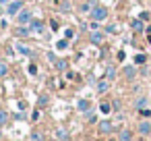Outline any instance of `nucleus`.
<instances>
[{
	"instance_id": "f704fd0d",
	"label": "nucleus",
	"mask_w": 151,
	"mask_h": 141,
	"mask_svg": "<svg viewBox=\"0 0 151 141\" xmlns=\"http://www.w3.org/2000/svg\"><path fill=\"white\" fill-rule=\"evenodd\" d=\"M124 58H126V54H124V52L120 50V52H118V60H124Z\"/></svg>"
},
{
	"instance_id": "0eeeda50",
	"label": "nucleus",
	"mask_w": 151,
	"mask_h": 141,
	"mask_svg": "<svg viewBox=\"0 0 151 141\" xmlns=\"http://www.w3.org/2000/svg\"><path fill=\"white\" fill-rule=\"evenodd\" d=\"M89 42H91V44H95V46L104 44V33H101V31H91V35H89Z\"/></svg>"
},
{
	"instance_id": "c85d7f7f",
	"label": "nucleus",
	"mask_w": 151,
	"mask_h": 141,
	"mask_svg": "<svg viewBox=\"0 0 151 141\" xmlns=\"http://www.w3.org/2000/svg\"><path fill=\"white\" fill-rule=\"evenodd\" d=\"M89 31H99V21H93L89 25Z\"/></svg>"
},
{
	"instance_id": "9d476101",
	"label": "nucleus",
	"mask_w": 151,
	"mask_h": 141,
	"mask_svg": "<svg viewBox=\"0 0 151 141\" xmlns=\"http://www.w3.org/2000/svg\"><path fill=\"white\" fill-rule=\"evenodd\" d=\"M29 29H31V31H35V33H40V31H44V21H37V19H31V23H29Z\"/></svg>"
},
{
	"instance_id": "2eb2a0df",
	"label": "nucleus",
	"mask_w": 151,
	"mask_h": 141,
	"mask_svg": "<svg viewBox=\"0 0 151 141\" xmlns=\"http://www.w3.org/2000/svg\"><path fill=\"white\" fill-rule=\"evenodd\" d=\"M147 104H149V98H147V95H141V98H137L134 108H137V110H141V108H147Z\"/></svg>"
},
{
	"instance_id": "393cba45",
	"label": "nucleus",
	"mask_w": 151,
	"mask_h": 141,
	"mask_svg": "<svg viewBox=\"0 0 151 141\" xmlns=\"http://www.w3.org/2000/svg\"><path fill=\"white\" fill-rule=\"evenodd\" d=\"M6 122H9V112L0 110V124H6Z\"/></svg>"
},
{
	"instance_id": "c756f323",
	"label": "nucleus",
	"mask_w": 151,
	"mask_h": 141,
	"mask_svg": "<svg viewBox=\"0 0 151 141\" xmlns=\"http://www.w3.org/2000/svg\"><path fill=\"white\" fill-rule=\"evenodd\" d=\"M116 31H118V27H116V25H114V23H112V25H108V27H106V33H116Z\"/></svg>"
},
{
	"instance_id": "cd10ccee",
	"label": "nucleus",
	"mask_w": 151,
	"mask_h": 141,
	"mask_svg": "<svg viewBox=\"0 0 151 141\" xmlns=\"http://www.w3.org/2000/svg\"><path fill=\"white\" fill-rule=\"evenodd\" d=\"M66 79H70V81H79L77 73H73V71H66Z\"/></svg>"
},
{
	"instance_id": "bb28decb",
	"label": "nucleus",
	"mask_w": 151,
	"mask_h": 141,
	"mask_svg": "<svg viewBox=\"0 0 151 141\" xmlns=\"http://www.w3.org/2000/svg\"><path fill=\"white\" fill-rule=\"evenodd\" d=\"M9 73V67H6V62H0V77H4Z\"/></svg>"
},
{
	"instance_id": "58836bf2",
	"label": "nucleus",
	"mask_w": 151,
	"mask_h": 141,
	"mask_svg": "<svg viewBox=\"0 0 151 141\" xmlns=\"http://www.w3.org/2000/svg\"><path fill=\"white\" fill-rule=\"evenodd\" d=\"M0 137H2V131H0Z\"/></svg>"
},
{
	"instance_id": "20e7f679",
	"label": "nucleus",
	"mask_w": 151,
	"mask_h": 141,
	"mask_svg": "<svg viewBox=\"0 0 151 141\" xmlns=\"http://www.w3.org/2000/svg\"><path fill=\"white\" fill-rule=\"evenodd\" d=\"M137 133L143 135V137L151 135V120H149V118H147V120H141V122L137 124Z\"/></svg>"
},
{
	"instance_id": "f257e3e1",
	"label": "nucleus",
	"mask_w": 151,
	"mask_h": 141,
	"mask_svg": "<svg viewBox=\"0 0 151 141\" xmlns=\"http://www.w3.org/2000/svg\"><path fill=\"white\" fill-rule=\"evenodd\" d=\"M89 17H91L93 21H99V23H101V21H106V19H108V9L97 4V7H93V11L89 13Z\"/></svg>"
},
{
	"instance_id": "aec40b11",
	"label": "nucleus",
	"mask_w": 151,
	"mask_h": 141,
	"mask_svg": "<svg viewBox=\"0 0 151 141\" xmlns=\"http://www.w3.org/2000/svg\"><path fill=\"white\" fill-rule=\"evenodd\" d=\"M99 112H101V114H110V112H112V104L101 102V104H99Z\"/></svg>"
},
{
	"instance_id": "f3484780",
	"label": "nucleus",
	"mask_w": 151,
	"mask_h": 141,
	"mask_svg": "<svg viewBox=\"0 0 151 141\" xmlns=\"http://www.w3.org/2000/svg\"><path fill=\"white\" fill-rule=\"evenodd\" d=\"M130 27H132L134 31H145V25H143V21H141V19H134V21H130Z\"/></svg>"
},
{
	"instance_id": "7c9ffc66",
	"label": "nucleus",
	"mask_w": 151,
	"mask_h": 141,
	"mask_svg": "<svg viewBox=\"0 0 151 141\" xmlns=\"http://www.w3.org/2000/svg\"><path fill=\"white\" fill-rule=\"evenodd\" d=\"M149 17H151V15H149V11H143L139 19H141V21H149Z\"/></svg>"
},
{
	"instance_id": "e433bc0d",
	"label": "nucleus",
	"mask_w": 151,
	"mask_h": 141,
	"mask_svg": "<svg viewBox=\"0 0 151 141\" xmlns=\"http://www.w3.org/2000/svg\"><path fill=\"white\" fill-rule=\"evenodd\" d=\"M110 141H118V139H110Z\"/></svg>"
},
{
	"instance_id": "2f4dec72",
	"label": "nucleus",
	"mask_w": 151,
	"mask_h": 141,
	"mask_svg": "<svg viewBox=\"0 0 151 141\" xmlns=\"http://www.w3.org/2000/svg\"><path fill=\"white\" fill-rule=\"evenodd\" d=\"M50 27H52V31H58V21L52 19V21H50Z\"/></svg>"
},
{
	"instance_id": "a211bd4d",
	"label": "nucleus",
	"mask_w": 151,
	"mask_h": 141,
	"mask_svg": "<svg viewBox=\"0 0 151 141\" xmlns=\"http://www.w3.org/2000/svg\"><path fill=\"white\" fill-rule=\"evenodd\" d=\"M17 50H19L23 56H33V50H29L25 44H17Z\"/></svg>"
},
{
	"instance_id": "4c0bfd02",
	"label": "nucleus",
	"mask_w": 151,
	"mask_h": 141,
	"mask_svg": "<svg viewBox=\"0 0 151 141\" xmlns=\"http://www.w3.org/2000/svg\"><path fill=\"white\" fill-rule=\"evenodd\" d=\"M0 11H2V4H0Z\"/></svg>"
},
{
	"instance_id": "412c9836",
	"label": "nucleus",
	"mask_w": 151,
	"mask_h": 141,
	"mask_svg": "<svg viewBox=\"0 0 151 141\" xmlns=\"http://www.w3.org/2000/svg\"><path fill=\"white\" fill-rule=\"evenodd\" d=\"M66 48H68V40H66V38L56 42V50H66Z\"/></svg>"
},
{
	"instance_id": "6ab92c4d",
	"label": "nucleus",
	"mask_w": 151,
	"mask_h": 141,
	"mask_svg": "<svg viewBox=\"0 0 151 141\" xmlns=\"http://www.w3.org/2000/svg\"><path fill=\"white\" fill-rule=\"evenodd\" d=\"M106 79H108V81H114V79H116V69H114V67H108V69H106Z\"/></svg>"
},
{
	"instance_id": "c9c22d12",
	"label": "nucleus",
	"mask_w": 151,
	"mask_h": 141,
	"mask_svg": "<svg viewBox=\"0 0 151 141\" xmlns=\"http://www.w3.org/2000/svg\"><path fill=\"white\" fill-rule=\"evenodd\" d=\"M6 2H11V0H0V4H6Z\"/></svg>"
},
{
	"instance_id": "6e6552de",
	"label": "nucleus",
	"mask_w": 151,
	"mask_h": 141,
	"mask_svg": "<svg viewBox=\"0 0 151 141\" xmlns=\"http://www.w3.org/2000/svg\"><path fill=\"white\" fill-rule=\"evenodd\" d=\"M77 108H79V112L87 114V112H91V102L89 100H79L77 102Z\"/></svg>"
},
{
	"instance_id": "9b49d317",
	"label": "nucleus",
	"mask_w": 151,
	"mask_h": 141,
	"mask_svg": "<svg viewBox=\"0 0 151 141\" xmlns=\"http://www.w3.org/2000/svg\"><path fill=\"white\" fill-rule=\"evenodd\" d=\"M31 33V29H29V25H19L17 29H15V35H19V38H27Z\"/></svg>"
},
{
	"instance_id": "f8f14e48",
	"label": "nucleus",
	"mask_w": 151,
	"mask_h": 141,
	"mask_svg": "<svg viewBox=\"0 0 151 141\" xmlns=\"http://www.w3.org/2000/svg\"><path fill=\"white\" fill-rule=\"evenodd\" d=\"M108 87H110V81L104 77L101 81H97V85H95V89H97V93H106L108 91Z\"/></svg>"
},
{
	"instance_id": "ddd939ff",
	"label": "nucleus",
	"mask_w": 151,
	"mask_h": 141,
	"mask_svg": "<svg viewBox=\"0 0 151 141\" xmlns=\"http://www.w3.org/2000/svg\"><path fill=\"white\" fill-rule=\"evenodd\" d=\"M58 9H60V13L68 15V13L73 11V4H70V0H60V4H58Z\"/></svg>"
},
{
	"instance_id": "7ed1b4c3",
	"label": "nucleus",
	"mask_w": 151,
	"mask_h": 141,
	"mask_svg": "<svg viewBox=\"0 0 151 141\" xmlns=\"http://www.w3.org/2000/svg\"><path fill=\"white\" fill-rule=\"evenodd\" d=\"M21 9H23V2H21V0L9 2V7H6V15H9V17H17V15L21 13Z\"/></svg>"
},
{
	"instance_id": "4468645a",
	"label": "nucleus",
	"mask_w": 151,
	"mask_h": 141,
	"mask_svg": "<svg viewBox=\"0 0 151 141\" xmlns=\"http://www.w3.org/2000/svg\"><path fill=\"white\" fill-rule=\"evenodd\" d=\"M54 67H56V71H62V73H66V71H68V60L60 58V60H56V62H54Z\"/></svg>"
},
{
	"instance_id": "dca6fc26",
	"label": "nucleus",
	"mask_w": 151,
	"mask_h": 141,
	"mask_svg": "<svg viewBox=\"0 0 151 141\" xmlns=\"http://www.w3.org/2000/svg\"><path fill=\"white\" fill-rule=\"evenodd\" d=\"M130 139H132V133L128 129H122L120 135H118V141H130Z\"/></svg>"
},
{
	"instance_id": "4be33fe9",
	"label": "nucleus",
	"mask_w": 151,
	"mask_h": 141,
	"mask_svg": "<svg viewBox=\"0 0 151 141\" xmlns=\"http://www.w3.org/2000/svg\"><path fill=\"white\" fill-rule=\"evenodd\" d=\"M145 62H147L145 54H134V64H145Z\"/></svg>"
},
{
	"instance_id": "72a5a7b5",
	"label": "nucleus",
	"mask_w": 151,
	"mask_h": 141,
	"mask_svg": "<svg viewBox=\"0 0 151 141\" xmlns=\"http://www.w3.org/2000/svg\"><path fill=\"white\" fill-rule=\"evenodd\" d=\"M29 73L35 75V73H37V67H35V64H29Z\"/></svg>"
},
{
	"instance_id": "5701e85b",
	"label": "nucleus",
	"mask_w": 151,
	"mask_h": 141,
	"mask_svg": "<svg viewBox=\"0 0 151 141\" xmlns=\"http://www.w3.org/2000/svg\"><path fill=\"white\" fill-rule=\"evenodd\" d=\"M56 137L62 139V141H66V139H68V133H66L64 129H58V131H56Z\"/></svg>"
},
{
	"instance_id": "f03ea898",
	"label": "nucleus",
	"mask_w": 151,
	"mask_h": 141,
	"mask_svg": "<svg viewBox=\"0 0 151 141\" xmlns=\"http://www.w3.org/2000/svg\"><path fill=\"white\" fill-rule=\"evenodd\" d=\"M31 19H33V13L27 11V9H21V13L17 15V23H19V25H29Z\"/></svg>"
},
{
	"instance_id": "473e14b6",
	"label": "nucleus",
	"mask_w": 151,
	"mask_h": 141,
	"mask_svg": "<svg viewBox=\"0 0 151 141\" xmlns=\"http://www.w3.org/2000/svg\"><path fill=\"white\" fill-rule=\"evenodd\" d=\"M73 35H75V29H66V31H64V38H66V40H70Z\"/></svg>"
},
{
	"instance_id": "1a4fd4ad",
	"label": "nucleus",
	"mask_w": 151,
	"mask_h": 141,
	"mask_svg": "<svg viewBox=\"0 0 151 141\" xmlns=\"http://www.w3.org/2000/svg\"><path fill=\"white\" fill-rule=\"evenodd\" d=\"M93 7H95V4L91 2V0H87V2H83V4L79 7V13H81V15H89V13L93 11Z\"/></svg>"
},
{
	"instance_id": "a878e982",
	"label": "nucleus",
	"mask_w": 151,
	"mask_h": 141,
	"mask_svg": "<svg viewBox=\"0 0 151 141\" xmlns=\"http://www.w3.org/2000/svg\"><path fill=\"white\" fill-rule=\"evenodd\" d=\"M48 102H50L48 95H40V102H37V104H40V108H42V106H48Z\"/></svg>"
},
{
	"instance_id": "423d86ee",
	"label": "nucleus",
	"mask_w": 151,
	"mask_h": 141,
	"mask_svg": "<svg viewBox=\"0 0 151 141\" xmlns=\"http://www.w3.org/2000/svg\"><path fill=\"white\" fill-rule=\"evenodd\" d=\"M112 131H114V122H112V120H101V122H99V133L108 135V133H112Z\"/></svg>"
},
{
	"instance_id": "b1692460",
	"label": "nucleus",
	"mask_w": 151,
	"mask_h": 141,
	"mask_svg": "<svg viewBox=\"0 0 151 141\" xmlns=\"http://www.w3.org/2000/svg\"><path fill=\"white\" fill-rule=\"evenodd\" d=\"M143 118H151V108H141V110H137Z\"/></svg>"
},
{
	"instance_id": "39448f33",
	"label": "nucleus",
	"mask_w": 151,
	"mask_h": 141,
	"mask_svg": "<svg viewBox=\"0 0 151 141\" xmlns=\"http://www.w3.org/2000/svg\"><path fill=\"white\" fill-rule=\"evenodd\" d=\"M122 75L128 79V81H132V79H137V67L134 64H126L124 69H122Z\"/></svg>"
}]
</instances>
